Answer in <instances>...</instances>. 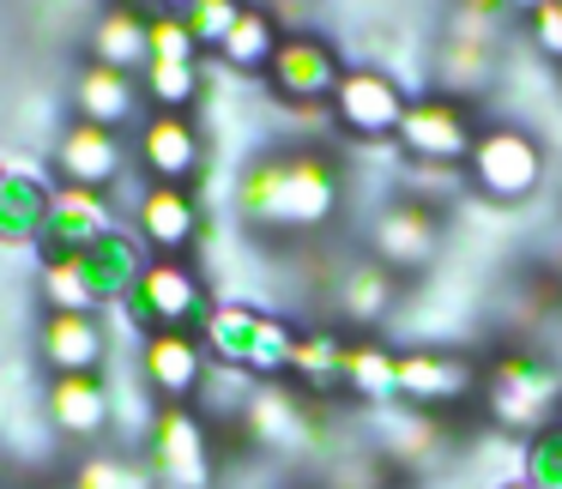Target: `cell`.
Listing matches in <instances>:
<instances>
[{
	"label": "cell",
	"instance_id": "1",
	"mask_svg": "<svg viewBox=\"0 0 562 489\" xmlns=\"http://www.w3.org/2000/svg\"><path fill=\"white\" fill-rule=\"evenodd\" d=\"M236 212L255 230H321L339 212V170L327 151H272L236 182Z\"/></svg>",
	"mask_w": 562,
	"mask_h": 489
},
{
	"label": "cell",
	"instance_id": "7",
	"mask_svg": "<svg viewBox=\"0 0 562 489\" xmlns=\"http://www.w3.org/2000/svg\"><path fill=\"white\" fill-rule=\"evenodd\" d=\"M400 146L417 163H460V158H472L477 134L460 98H412L400 122Z\"/></svg>",
	"mask_w": 562,
	"mask_h": 489
},
{
	"label": "cell",
	"instance_id": "35",
	"mask_svg": "<svg viewBox=\"0 0 562 489\" xmlns=\"http://www.w3.org/2000/svg\"><path fill=\"white\" fill-rule=\"evenodd\" d=\"M526 31H532V43L550 61H562V0H544L538 13H526Z\"/></svg>",
	"mask_w": 562,
	"mask_h": 489
},
{
	"label": "cell",
	"instance_id": "32",
	"mask_svg": "<svg viewBox=\"0 0 562 489\" xmlns=\"http://www.w3.org/2000/svg\"><path fill=\"white\" fill-rule=\"evenodd\" d=\"M526 484H538V489H562V417L557 423H544L538 435H526Z\"/></svg>",
	"mask_w": 562,
	"mask_h": 489
},
{
	"label": "cell",
	"instance_id": "37",
	"mask_svg": "<svg viewBox=\"0 0 562 489\" xmlns=\"http://www.w3.org/2000/svg\"><path fill=\"white\" fill-rule=\"evenodd\" d=\"M496 489H538V484H526V477H514V484H496Z\"/></svg>",
	"mask_w": 562,
	"mask_h": 489
},
{
	"label": "cell",
	"instance_id": "15",
	"mask_svg": "<svg viewBox=\"0 0 562 489\" xmlns=\"http://www.w3.org/2000/svg\"><path fill=\"white\" fill-rule=\"evenodd\" d=\"M477 387V368L448 351H405L400 356V399L412 405H448Z\"/></svg>",
	"mask_w": 562,
	"mask_h": 489
},
{
	"label": "cell",
	"instance_id": "34",
	"mask_svg": "<svg viewBox=\"0 0 562 489\" xmlns=\"http://www.w3.org/2000/svg\"><path fill=\"white\" fill-rule=\"evenodd\" d=\"M200 43L188 37L182 19H151V61H194Z\"/></svg>",
	"mask_w": 562,
	"mask_h": 489
},
{
	"label": "cell",
	"instance_id": "12",
	"mask_svg": "<svg viewBox=\"0 0 562 489\" xmlns=\"http://www.w3.org/2000/svg\"><path fill=\"white\" fill-rule=\"evenodd\" d=\"M139 163L151 170V182L182 187L200 170V127L188 115H170V110L146 115V127H139Z\"/></svg>",
	"mask_w": 562,
	"mask_h": 489
},
{
	"label": "cell",
	"instance_id": "28",
	"mask_svg": "<svg viewBox=\"0 0 562 489\" xmlns=\"http://www.w3.org/2000/svg\"><path fill=\"white\" fill-rule=\"evenodd\" d=\"M139 86H146V98L158 103V110L182 115L188 103L200 98V61H146Z\"/></svg>",
	"mask_w": 562,
	"mask_h": 489
},
{
	"label": "cell",
	"instance_id": "38",
	"mask_svg": "<svg viewBox=\"0 0 562 489\" xmlns=\"http://www.w3.org/2000/svg\"><path fill=\"white\" fill-rule=\"evenodd\" d=\"M146 7H188V0H146Z\"/></svg>",
	"mask_w": 562,
	"mask_h": 489
},
{
	"label": "cell",
	"instance_id": "11",
	"mask_svg": "<svg viewBox=\"0 0 562 489\" xmlns=\"http://www.w3.org/2000/svg\"><path fill=\"white\" fill-rule=\"evenodd\" d=\"M55 170H61L67 187H91V194H103V187L122 175V139H115V127L74 122L61 134V146H55Z\"/></svg>",
	"mask_w": 562,
	"mask_h": 489
},
{
	"label": "cell",
	"instance_id": "18",
	"mask_svg": "<svg viewBox=\"0 0 562 489\" xmlns=\"http://www.w3.org/2000/svg\"><path fill=\"white\" fill-rule=\"evenodd\" d=\"M43 236L55 242V260L86 254L91 242H103V236H110V206H103V194H91V187H61V194L49 200Z\"/></svg>",
	"mask_w": 562,
	"mask_h": 489
},
{
	"label": "cell",
	"instance_id": "33",
	"mask_svg": "<svg viewBox=\"0 0 562 489\" xmlns=\"http://www.w3.org/2000/svg\"><path fill=\"white\" fill-rule=\"evenodd\" d=\"M74 489H151V471L127 459H86L74 471Z\"/></svg>",
	"mask_w": 562,
	"mask_h": 489
},
{
	"label": "cell",
	"instance_id": "26",
	"mask_svg": "<svg viewBox=\"0 0 562 489\" xmlns=\"http://www.w3.org/2000/svg\"><path fill=\"white\" fill-rule=\"evenodd\" d=\"M49 200L37 182H25V175H7L0 182V236H13V242H25V236H43V224H49Z\"/></svg>",
	"mask_w": 562,
	"mask_h": 489
},
{
	"label": "cell",
	"instance_id": "25",
	"mask_svg": "<svg viewBox=\"0 0 562 489\" xmlns=\"http://www.w3.org/2000/svg\"><path fill=\"white\" fill-rule=\"evenodd\" d=\"M345 387L363 393L369 405L400 399V356L381 351V344H351V351H345Z\"/></svg>",
	"mask_w": 562,
	"mask_h": 489
},
{
	"label": "cell",
	"instance_id": "19",
	"mask_svg": "<svg viewBox=\"0 0 562 489\" xmlns=\"http://www.w3.org/2000/svg\"><path fill=\"white\" fill-rule=\"evenodd\" d=\"M243 429L260 441V447H272V453L308 447V405L291 399L284 387H272V380H260L255 399H248V411H243Z\"/></svg>",
	"mask_w": 562,
	"mask_h": 489
},
{
	"label": "cell",
	"instance_id": "30",
	"mask_svg": "<svg viewBox=\"0 0 562 489\" xmlns=\"http://www.w3.org/2000/svg\"><path fill=\"white\" fill-rule=\"evenodd\" d=\"M490 61H496V43L448 37V49H441V79H448L453 91H472V86H484Z\"/></svg>",
	"mask_w": 562,
	"mask_h": 489
},
{
	"label": "cell",
	"instance_id": "29",
	"mask_svg": "<svg viewBox=\"0 0 562 489\" xmlns=\"http://www.w3.org/2000/svg\"><path fill=\"white\" fill-rule=\"evenodd\" d=\"M236 19H243V0H188L182 7V25H188V37H194L200 49H224V37L236 31Z\"/></svg>",
	"mask_w": 562,
	"mask_h": 489
},
{
	"label": "cell",
	"instance_id": "9",
	"mask_svg": "<svg viewBox=\"0 0 562 489\" xmlns=\"http://www.w3.org/2000/svg\"><path fill=\"white\" fill-rule=\"evenodd\" d=\"M267 79L284 103H321V98L339 91L345 67L321 37H284L279 55H272V67H267Z\"/></svg>",
	"mask_w": 562,
	"mask_h": 489
},
{
	"label": "cell",
	"instance_id": "20",
	"mask_svg": "<svg viewBox=\"0 0 562 489\" xmlns=\"http://www.w3.org/2000/svg\"><path fill=\"white\" fill-rule=\"evenodd\" d=\"M103 351L110 344H103L98 315H67V308H55L43 320V356H49L55 375H98Z\"/></svg>",
	"mask_w": 562,
	"mask_h": 489
},
{
	"label": "cell",
	"instance_id": "39",
	"mask_svg": "<svg viewBox=\"0 0 562 489\" xmlns=\"http://www.w3.org/2000/svg\"><path fill=\"white\" fill-rule=\"evenodd\" d=\"M0 182H7V175H0Z\"/></svg>",
	"mask_w": 562,
	"mask_h": 489
},
{
	"label": "cell",
	"instance_id": "3",
	"mask_svg": "<svg viewBox=\"0 0 562 489\" xmlns=\"http://www.w3.org/2000/svg\"><path fill=\"white\" fill-rule=\"evenodd\" d=\"M484 399H490V417H496V423L520 429V435H538V429L557 423V411H562V368L550 363V356L508 351L490 368Z\"/></svg>",
	"mask_w": 562,
	"mask_h": 489
},
{
	"label": "cell",
	"instance_id": "16",
	"mask_svg": "<svg viewBox=\"0 0 562 489\" xmlns=\"http://www.w3.org/2000/svg\"><path fill=\"white\" fill-rule=\"evenodd\" d=\"M74 260H79V272H86V284H91L98 303H127L134 284H139V272L151 266L146 248H139L134 236H122V230H110L103 242H91L86 254H74Z\"/></svg>",
	"mask_w": 562,
	"mask_h": 489
},
{
	"label": "cell",
	"instance_id": "21",
	"mask_svg": "<svg viewBox=\"0 0 562 489\" xmlns=\"http://www.w3.org/2000/svg\"><path fill=\"white\" fill-rule=\"evenodd\" d=\"M139 79L134 73H122V67H103V61H91L86 73H79V86H74V110H79V122H98V127H122V122H134V110H139Z\"/></svg>",
	"mask_w": 562,
	"mask_h": 489
},
{
	"label": "cell",
	"instance_id": "31",
	"mask_svg": "<svg viewBox=\"0 0 562 489\" xmlns=\"http://www.w3.org/2000/svg\"><path fill=\"white\" fill-rule=\"evenodd\" d=\"M43 291H49V308H67V315H91V308H98V296H91V284H86V272H79L74 254L43 266Z\"/></svg>",
	"mask_w": 562,
	"mask_h": 489
},
{
	"label": "cell",
	"instance_id": "17",
	"mask_svg": "<svg viewBox=\"0 0 562 489\" xmlns=\"http://www.w3.org/2000/svg\"><path fill=\"white\" fill-rule=\"evenodd\" d=\"M110 417H115V405H110L103 375H55V387H49V423L61 429V435L91 441V435H103V429H110Z\"/></svg>",
	"mask_w": 562,
	"mask_h": 489
},
{
	"label": "cell",
	"instance_id": "13",
	"mask_svg": "<svg viewBox=\"0 0 562 489\" xmlns=\"http://www.w3.org/2000/svg\"><path fill=\"white\" fill-rule=\"evenodd\" d=\"M134 224H139V242H146V248H158V254H182V248L200 236V206H194L188 187L151 182L146 194H139Z\"/></svg>",
	"mask_w": 562,
	"mask_h": 489
},
{
	"label": "cell",
	"instance_id": "2",
	"mask_svg": "<svg viewBox=\"0 0 562 489\" xmlns=\"http://www.w3.org/2000/svg\"><path fill=\"white\" fill-rule=\"evenodd\" d=\"M200 332H206L212 356H218L224 368H243V375H255V380L291 375L296 332L284 327L279 315H260V308L231 303V308H212V320H206Z\"/></svg>",
	"mask_w": 562,
	"mask_h": 489
},
{
	"label": "cell",
	"instance_id": "10",
	"mask_svg": "<svg viewBox=\"0 0 562 489\" xmlns=\"http://www.w3.org/2000/svg\"><path fill=\"white\" fill-rule=\"evenodd\" d=\"M139 368H146V387L158 393V399L182 405L206 387V344H200L194 332H146Z\"/></svg>",
	"mask_w": 562,
	"mask_h": 489
},
{
	"label": "cell",
	"instance_id": "8",
	"mask_svg": "<svg viewBox=\"0 0 562 489\" xmlns=\"http://www.w3.org/2000/svg\"><path fill=\"white\" fill-rule=\"evenodd\" d=\"M333 115H339V127L357 139H387V134H400V122H405V98L387 73L351 67V73L339 79V91H333Z\"/></svg>",
	"mask_w": 562,
	"mask_h": 489
},
{
	"label": "cell",
	"instance_id": "5",
	"mask_svg": "<svg viewBox=\"0 0 562 489\" xmlns=\"http://www.w3.org/2000/svg\"><path fill=\"white\" fill-rule=\"evenodd\" d=\"M465 170H472V182L484 187L490 200H526L544 182V151H538V139L520 134V127H484L472 158H465Z\"/></svg>",
	"mask_w": 562,
	"mask_h": 489
},
{
	"label": "cell",
	"instance_id": "27",
	"mask_svg": "<svg viewBox=\"0 0 562 489\" xmlns=\"http://www.w3.org/2000/svg\"><path fill=\"white\" fill-rule=\"evenodd\" d=\"M345 351L333 332H296V356H291V375H303L308 387H339L345 380Z\"/></svg>",
	"mask_w": 562,
	"mask_h": 489
},
{
	"label": "cell",
	"instance_id": "4",
	"mask_svg": "<svg viewBox=\"0 0 562 489\" xmlns=\"http://www.w3.org/2000/svg\"><path fill=\"white\" fill-rule=\"evenodd\" d=\"M127 315H139L151 332H194L212 320V303H206V284L182 260H151L139 272L134 296H127Z\"/></svg>",
	"mask_w": 562,
	"mask_h": 489
},
{
	"label": "cell",
	"instance_id": "14",
	"mask_svg": "<svg viewBox=\"0 0 562 489\" xmlns=\"http://www.w3.org/2000/svg\"><path fill=\"white\" fill-rule=\"evenodd\" d=\"M441 242V224L429 206H417V200H405V206H387L375 218V254L381 266H429V254H436Z\"/></svg>",
	"mask_w": 562,
	"mask_h": 489
},
{
	"label": "cell",
	"instance_id": "6",
	"mask_svg": "<svg viewBox=\"0 0 562 489\" xmlns=\"http://www.w3.org/2000/svg\"><path fill=\"white\" fill-rule=\"evenodd\" d=\"M151 471L170 489H206L212 484V441L188 405H164L151 417Z\"/></svg>",
	"mask_w": 562,
	"mask_h": 489
},
{
	"label": "cell",
	"instance_id": "36",
	"mask_svg": "<svg viewBox=\"0 0 562 489\" xmlns=\"http://www.w3.org/2000/svg\"><path fill=\"white\" fill-rule=\"evenodd\" d=\"M514 13H538V7H544V0H508Z\"/></svg>",
	"mask_w": 562,
	"mask_h": 489
},
{
	"label": "cell",
	"instance_id": "23",
	"mask_svg": "<svg viewBox=\"0 0 562 489\" xmlns=\"http://www.w3.org/2000/svg\"><path fill=\"white\" fill-rule=\"evenodd\" d=\"M393 308V266H381V260H363V266H351L339 278V315L357 320V327H369V320H381Z\"/></svg>",
	"mask_w": 562,
	"mask_h": 489
},
{
	"label": "cell",
	"instance_id": "22",
	"mask_svg": "<svg viewBox=\"0 0 562 489\" xmlns=\"http://www.w3.org/2000/svg\"><path fill=\"white\" fill-rule=\"evenodd\" d=\"M91 61L103 67H146L151 61V19L139 13V7H103L98 25H91Z\"/></svg>",
	"mask_w": 562,
	"mask_h": 489
},
{
	"label": "cell",
	"instance_id": "24",
	"mask_svg": "<svg viewBox=\"0 0 562 489\" xmlns=\"http://www.w3.org/2000/svg\"><path fill=\"white\" fill-rule=\"evenodd\" d=\"M279 19L267 13V7H243V19H236V31L224 37V61L236 67V73H255V67H272V55H279Z\"/></svg>",
	"mask_w": 562,
	"mask_h": 489
}]
</instances>
